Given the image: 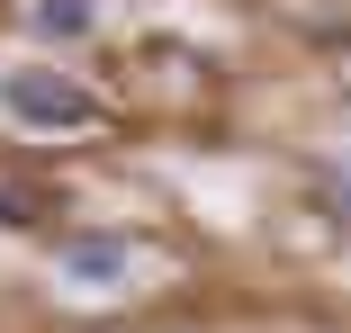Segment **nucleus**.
<instances>
[{
    "label": "nucleus",
    "mask_w": 351,
    "mask_h": 333,
    "mask_svg": "<svg viewBox=\"0 0 351 333\" xmlns=\"http://www.w3.org/2000/svg\"><path fill=\"white\" fill-rule=\"evenodd\" d=\"M324 198H333V217L351 225V162H324Z\"/></svg>",
    "instance_id": "nucleus-5"
},
{
    "label": "nucleus",
    "mask_w": 351,
    "mask_h": 333,
    "mask_svg": "<svg viewBox=\"0 0 351 333\" xmlns=\"http://www.w3.org/2000/svg\"><path fill=\"white\" fill-rule=\"evenodd\" d=\"M63 208V198L45 189V180H0V234H19V225H45Z\"/></svg>",
    "instance_id": "nucleus-4"
},
{
    "label": "nucleus",
    "mask_w": 351,
    "mask_h": 333,
    "mask_svg": "<svg viewBox=\"0 0 351 333\" xmlns=\"http://www.w3.org/2000/svg\"><path fill=\"white\" fill-rule=\"evenodd\" d=\"M126 261H135L126 234H63V271H73L82 288H117V280H126Z\"/></svg>",
    "instance_id": "nucleus-2"
},
{
    "label": "nucleus",
    "mask_w": 351,
    "mask_h": 333,
    "mask_svg": "<svg viewBox=\"0 0 351 333\" xmlns=\"http://www.w3.org/2000/svg\"><path fill=\"white\" fill-rule=\"evenodd\" d=\"M27 27L54 36V45H73V36L99 27V0H27Z\"/></svg>",
    "instance_id": "nucleus-3"
},
{
    "label": "nucleus",
    "mask_w": 351,
    "mask_h": 333,
    "mask_svg": "<svg viewBox=\"0 0 351 333\" xmlns=\"http://www.w3.org/2000/svg\"><path fill=\"white\" fill-rule=\"evenodd\" d=\"M0 108L19 126H90L99 117V99L82 82H63V73H0Z\"/></svg>",
    "instance_id": "nucleus-1"
}]
</instances>
